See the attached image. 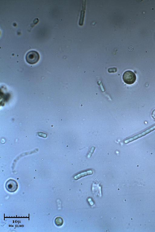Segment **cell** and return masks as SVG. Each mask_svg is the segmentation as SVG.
<instances>
[{
  "mask_svg": "<svg viewBox=\"0 0 155 232\" xmlns=\"http://www.w3.org/2000/svg\"><path fill=\"white\" fill-rule=\"evenodd\" d=\"M122 78L125 83L128 85H131L136 80V76L133 72L128 70L124 73Z\"/></svg>",
  "mask_w": 155,
  "mask_h": 232,
  "instance_id": "obj_2",
  "label": "cell"
},
{
  "mask_svg": "<svg viewBox=\"0 0 155 232\" xmlns=\"http://www.w3.org/2000/svg\"><path fill=\"white\" fill-rule=\"evenodd\" d=\"M92 190L93 192L95 193V194H97L100 197L101 196V187L99 186V185L93 184Z\"/></svg>",
  "mask_w": 155,
  "mask_h": 232,
  "instance_id": "obj_6",
  "label": "cell"
},
{
  "mask_svg": "<svg viewBox=\"0 0 155 232\" xmlns=\"http://www.w3.org/2000/svg\"><path fill=\"white\" fill-rule=\"evenodd\" d=\"M55 223L57 226H61L63 223V219L60 217H57L55 219Z\"/></svg>",
  "mask_w": 155,
  "mask_h": 232,
  "instance_id": "obj_7",
  "label": "cell"
},
{
  "mask_svg": "<svg viewBox=\"0 0 155 232\" xmlns=\"http://www.w3.org/2000/svg\"><path fill=\"white\" fill-rule=\"evenodd\" d=\"M155 130V126L150 128V129H149L147 130L146 131L143 132H142L141 134L136 135V136H135L130 139H128L124 141V143L126 144H127L129 143H130L131 142H132L135 140H136L138 139L139 138H141L142 137L145 136V135H146L147 134L149 133L150 132L154 130Z\"/></svg>",
  "mask_w": 155,
  "mask_h": 232,
  "instance_id": "obj_4",
  "label": "cell"
},
{
  "mask_svg": "<svg viewBox=\"0 0 155 232\" xmlns=\"http://www.w3.org/2000/svg\"><path fill=\"white\" fill-rule=\"evenodd\" d=\"M5 188L8 192H12L16 191L18 188V184L15 180L10 179L6 182Z\"/></svg>",
  "mask_w": 155,
  "mask_h": 232,
  "instance_id": "obj_3",
  "label": "cell"
},
{
  "mask_svg": "<svg viewBox=\"0 0 155 232\" xmlns=\"http://www.w3.org/2000/svg\"><path fill=\"white\" fill-rule=\"evenodd\" d=\"M93 173V172L92 170H89L86 171L84 172L76 175L74 177V179H78L84 177L88 175H91Z\"/></svg>",
  "mask_w": 155,
  "mask_h": 232,
  "instance_id": "obj_5",
  "label": "cell"
},
{
  "mask_svg": "<svg viewBox=\"0 0 155 232\" xmlns=\"http://www.w3.org/2000/svg\"><path fill=\"white\" fill-rule=\"evenodd\" d=\"M25 60L29 63L33 64L36 63L40 60V56L37 51L30 50L26 55Z\"/></svg>",
  "mask_w": 155,
  "mask_h": 232,
  "instance_id": "obj_1",
  "label": "cell"
},
{
  "mask_svg": "<svg viewBox=\"0 0 155 232\" xmlns=\"http://www.w3.org/2000/svg\"><path fill=\"white\" fill-rule=\"evenodd\" d=\"M95 148L94 147H93L92 148V149H91V151H90L89 153L88 154V158H89L90 157H91V156L92 154H93V152H94V150H95Z\"/></svg>",
  "mask_w": 155,
  "mask_h": 232,
  "instance_id": "obj_8",
  "label": "cell"
}]
</instances>
